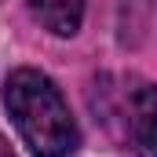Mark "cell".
Instances as JSON below:
<instances>
[{"label": "cell", "mask_w": 157, "mask_h": 157, "mask_svg": "<svg viewBox=\"0 0 157 157\" xmlns=\"http://www.w3.org/2000/svg\"><path fill=\"white\" fill-rule=\"evenodd\" d=\"M4 106L33 157H70L80 146L77 121L48 73L15 70L4 80Z\"/></svg>", "instance_id": "obj_1"}, {"label": "cell", "mask_w": 157, "mask_h": 157, "mask_svg": "<svg viewBox=\"0 0 157 157\" xmlns=\"http://www.w3.org/2000/svg\"><path fill=\"white\" fill-rule=\"evenodd\" d=\"M91 106L135 157H157V88L146 77H102L91 91Z\"/></svg>", "instance_id": "obj_2"}, {"label": "cell", "mask_w": 157, "mask_h": 157, "mask_svg": "<svg viewBox=\"0 0 157 157\" xmlns=\"http://www.w3.org/2000/svg\"><path fill=\"white\" fill-rule=\"evenodd\" d=\"M29 11L55 37H73L84 18V0H29Z\"/></svg>", "instance_id": "obj_3"}, {"label": "cell", "mask_w": 157, "mask_h": 157, "mask_svg": "<svg viewBox=\"0 0 157 157\" xmlns=\"http://www.w3.org/2000/svg\"><path fill=\"white\" fill-rule=\"evenodd\" d=\"M0 157H15V154H11V146H7V139H4V135H0Z\"/></svg>", "instance_id": "obj_4"}]
</instances>
